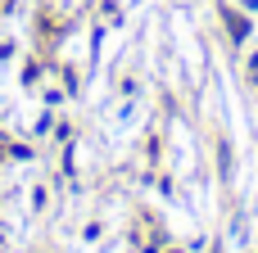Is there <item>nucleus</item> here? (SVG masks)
<instances>
[{
  "label": "nucleus",
  "instance_id": "obj_1",
  "mask_svg": "<svg viewBox=\"0 0 258 253\" xmlns=\"http://www.w3.org/2000/svg\"><path fill=\"white\" fill-rule=\"evenodd\" d=\"M222 23H227L231 41H245V36H249V18H245V14H236L231 5H222Z\"/></svg>",
  "mask_w": 258,
  "mask_h": 253
},
{
  "label": "nucleus",
  "instance_id": "obj_2",
  "mask_svg": "<svg viewBox=\"0 0 258 253\" xmlns=\"http://www.w3.org/2000/svg\"><path fill=\"white\" fill-rule=\"evenodd\" d=\"M249 81H258V54L249 59Z\"/></svg>",
  "mask_w": 258,
  "mask_h": 253
}]
</instances>
